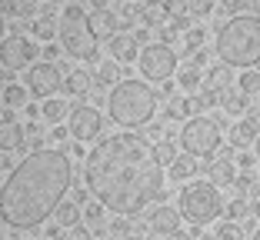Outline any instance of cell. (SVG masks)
Masks as SVG:
<instances>
[{
    "label": "cell",
    "instance_id": "obj_10",
    "mask_svg": "<svg viewBox=\"0 0 260 240\" xmlns=\"http://www.w3.org/2000/svg\"><path fill=\"white\" fill-rule=\"evenodd\" d=\"M34 57H37V44H34V40L20 37V33L0 40V63H4L7 70L34 67Z\"/></svg>",
    "mask_w": 260,
    "mask_h": 240
},
{
    "label": "cell",
    "instance_id": "obj_15",
    "mask_svg": "<svg viewBox=\"0 0 260 240\" xmlns=\"http://www.w3.org/2000/svg\"><path fill=\"white\" fill-rule=\"evenodd\" d=\"M253 137H260L257 120H253V117H244V120H237V124H234V130H230V144H237V147H247V144H253Z\"/></svg>",
    "mask_w": 260,
    "mask_h": 240
},
{
    "label": "cell",
    "instance_id": "obj_8",
    "mask_svg": "<svg viewBox=\"0 0 260 240\" xmlns=\"http://www.w3.org/2000/svg\"><path fill=\"white\" fill-rule=\"evenodd\" d=\"M140 77L144 80H170L177 70V54L167 44H147L137 57Z\"/></svg>",
    "mask_w": 260,
    "mask_h": 240
},
{
    "label": "cell",
    "instance_id": "obj_12",
    "mask_svg": "<svg viewBox=\"0 0 260 240\" xmlns=\"http://www.w3.org/2000/svg\"><path fill=\"white\" fill-rule=\"evenodd\" d=\"M140 37L144 33H114L110 37V57L117 63H130L140 57Z\"/></svg>",
    "mask_w": 260,
    "mask_h": 240
},
{
    "label": "cell",
    "instance_id": "obj_26",
    "mask_svg": "<svg viewBox=\"0 0 260 240\" xmlns=\"http://www.w3.org/2000/svg\"><path fill=\"white\" fill-rule=\"evenodd\" d=\"M214 240H240V227L234 220H227V224H220L214 230Z\"/></svg>",
    "mask_w": 260,
    "mask_h": 240
},
{
    "label": "cell",
    "instance_id": "obj_35",
    "mask_svg": "<svg viewBox=\"0 0 260 240\" xmlns=\"http://www.w3.org/2000/svg\"><path fill=\"white\" fill-rule=\"evenodd\" d=\"M250 240H260V230H257V233H253V237H250Z\"/></svg>",
    "mask_w": 260,
    "mask_h": 240
},
{
    "label": "cell",
    "instance_id": "obj_17",
    "mask_svg": "<svg viewBox=\"0 0 260 240\" xmlns=\"http://www.w3.org/2000/svg\"><path fill=\"white\" fill-rule=\"evenodd\" d=\"M40 117H44L47 124H54V127H57L63 117H67V104H63L60 97H50V100L40 104Z\"/></svg>",
    "mask_w": 260,
    "mask_h": 240
},
{
    "label": "cell",
    "instance_id": "obj_20",
    "mask_svg": "<svg viewBox=\"0 0 260 240\" xmlns=\"http://www.w3.org/2000/svg\"><path fill=\"white\" fill-rule=\"evenodd\" d=\"M57 224H60V230H70V227L77 224V203L74 200H67V203L57 207Z\"/></svg>",
    "mask_w": 260,
    "mask_h": 240
},
{
    "label": "cell",
    "instance_id": "obj_28",
    "mask_svg": "<svg viewBox=\"0 0 260 240\" xmlns=\"http://www.w3.org/2000/svg\"><path fill=\"white\" fill-rule=\"evenodd\" d=\"M67 240H90V227H80V224H74L70 227V233H67Z\"/></svg>",
    "mask_w": 260,
    "mask_h": 240
},
{
    "label": "cell",
    "instance_id": "obj_31",
    "mask_svg": "<svg viewBox=\"0 0 260 240\" xmlns=\"http://www.w3.org/2000/svg\"><path fill=\"white\" fill-rule=\"evenodd\" d=\"M170 240H190V237H187V233H180V230H177V233H170Z\"/></svg>",
    "mask_w": 260,
    "mask_h": 240
},
{
    "label": "cell",
    "instance_id": "obj_6",
    "mask_svg": "<svg viewBox=\"0 0 260 240\" xmlns=\"http://www.w3.org/2000/svg\"><path fill=\"white\" fill-rule=\"evenodd\" d=\"M177 210H180V217L193 227L214 224V220L220 217V210H223L217 184L214 180H190V184L180 190V197H177Z\"/></svg>",
    "mask_w": 260,
    "mask_h": 240
},
{
    "label": "cell",
    "instance_id": "obj_19",
    "mask_svg": "<svg viewBox=\"0 0 260 240\" xmlns=\"http://www.w3.org/2000/svg\"><path fill=\"white\" fill-rule=\"evenodd\" d=\"M30 27H34V37H40V40H54L57 37V23H54V17H50V14L37 17Z\"/></svg>",
    "mask_w": 260,
    "mask_h": 240
},
{
    "label": "cell",
    "instance_id": "obj_37",
    "mask_svg": "<svg viewBox=\"0 0 260 240\" xmlns=\"http://www.w3.org/2000/svg\"><path fill=\"white\" fill-rule=\"evenodd\" d=\"M0 240H4V233H0Z\"/></svg>",
    "mask_w": 260,
    "mask_h": 240
},
{
    "label": "cell",
    "instance_id": "obj_5",
    "mask_svg": "<svg viewBox=\"0 0 260 240\" xmlns=\"http://www.w3.org/2000/svg\"><path fill=\"white\" fill-rule=\"evenodd\" d=\"M57 40L77 60H97V33L90 27V14L80 4H67L57 20Z\"/></svg>",
    "mask_w": 260,
    "mask_h": 240
},
{
    "label": "cell",
    "instance_id": "obj_4",
    "mask_svg": "<svg viewBox=\"0 0 260 240\" xmlns=\"http://www.w3.org/2000/svg\"><path fill=\"white\" fill-rule=\"evenodd\" d=\"M107 114L117 127H144L157 114V93L147 80H117L107 93Z\"/></svg>",
    "mask_w": 260,
    "mask_h": 240
},
{
    "label": "cell",
    "instance_id": "obj_18",
    "mask_svg": "<svg viewBox=\"0 0 260 240\" xmlns=\"http://www.w3.org/2000/svg\"><path fill=\"white\" fill-rule=\"evenodd\" d=\"M193 174H197V160H193L190 154L177 157V160L170 163V180H184V177H193Z\"/></svg>",
    "mask_w": 260,
    "mask_h": 240
},
{
    "label": "cell",
    "instance_id": "obj_23",
    "mask_svg": "<svg viewBox=\"0 0 260 240\" xmlns=\"http://www.w3.org/2000/svg\"><path fill=\"white\" fill-rule=\"evenodd\" d=\"M200 84H204V77H200V74H197V67H187L184 74H180V87H184L187 93H190V90H197Z\"/></svg>",
    "mask_w": 260,
    "mask_h": 240
},
{
    "label": "cell",
    "instance_id": "obj_34",
    "mask_svg": "<svg viewBox=\"0 0 260 240\" xmlns=\"http://www.w3.org/2000/svg\"><path fill=\"white\" fill-rule=\"evenodd\" d=\"M4 87H7V80H4V77H0V93H4Z\"/></svg>",
    "mask_w": 260,
    "mask_h": 240
},
{
    "label": "cell",
    "instance_id": "obj_29",
    "mask_svg": "<svg viewBox=\"0 0 260 240\" xmlns=\"http://www.w3.org/2000/svg\"><path fill=\"white\" fill-rule=\"evenodd\" d=\"M204 37H207V30L204 27H190V33H187V40H190V47H204Z\"/></svg>",
    "mask_w": 260,
    "mask_h": 240
},
{
    "label": "cell",
    "instance_id": "obj_27",
    "mask_svg": "<svg viewBox=\"0 0 260 240\" xmlns=\"http://www.w3.org/2000/svg\"><path fill=\"white\" fill-rule=\"evenodd\" d=\"M250 90H260L257 74H244V77H240V93H250Z\"/></svg>",
    "mask_w": 260,
    "mask_h": 240
},
{
    "label": "cell",
    "instance_id": "obj_36",
    "mask_svg": "<svg viewBox=\"0 0 260 240\" xmlns=\"http://www.w3.org/2000/svg\"><path fill=\"white\" fill-rule=\"evenodd\" d=\"M257 157H260V137H257Z\"/></svg>",
    "mask_w": 260,
    "mask_h": 240
},
{
    "label": "cell",
    "instance_id": "obj_32",
    "mask_svg": "<svg viewBox=\"0 0 260 240\" xmlns=\"http://www.w3.org/2000/svg\"><path fill=\"white\" fill-rule=\"evenodd\" d=\"M250 210H253V217L260 220V200H253V207H250Z\"/></svg>",
    "mask_w": 260,
    "mask_h": 240
},
{
    "label": "cell",
    "instance_id": "obj_13",
    "mask_svg": "<svg viewBox=\"0 0 260 240\" xmlns=\"http://www.w3.org/2000/svg\"><path fill=\"white\" fill-rule=\"evenodd\" d=\"M180 210L167 207V203H160V207H153L150 214H147V227H150L153 233H177V227H180Z\"/></svg>",
    "mask_w": 260,
    "mask_h": 240
},
{
    "label": "cell",
    "instance_id": "obj_30",
    "mask_svg": "<svg viewBox=\"0 0 260 240\" xmlns=\"http://www.w3.org/2000/svg\"><path fill=\"white\" fill-rule=\"evenodd\" d=\"M240 210H244V203H240V200H230V203H223V214H227V220L240 217Z\"/></svg>",
    "mask_w": 260,
    "mask_h": 240
},
{
    "label": "cell",
    "instance_id": "obj_16",
    "mask_svg": "<svg viewBox=\"0 0 260 240\" xmlns=\"http://www.w3.org/2000/svg\"><path fill=\"white\" fill-rule=\"evenodd\" d=\"M27 97H30L27 84H14V80H10V84L4 87V93H0L4 107H27Z\"/></svg>",
    "mask_w": 260,
    "mask_h": 240
},
{
    "label": "cell",
    "instance_id": "obj_2",
    "mask_svg": "<svg viewBox=\"0 0 260 240\" xmlns=\"http://www.w3.org/2000/svg\"><path fill=\"white\" fill-rule=\"evenodd\" d=\"M74 184V163L63 150L40 147L27 154L4 180L0 190V217L7 227L30 230L44 224L63 203Z\"/></svg>",
    "mask_w": 260,
    "mask_h": 240
},
{
    "label": "cell",
    "instance_id": "obj_22",
    "mask_svg": "<svg viewBox=\"0 0 260 240\" xmlns=\"http://www.w3.org/2000/svg\"><path fill=\"white\" fill-rule=\"evenodd\" d=\"M87 80H90V77H87L84 70H74V74H70L63 84H67V90H70V93H84V90H87Z\"/></svg>",
    "mask_w": 260,
    "mask_h": 240
},
{
    "label": "cell",
    "instance_id": "obj_11",
    "mask_svg": "<svg viewBox=\"0 0 260 240\" xmlns=\"http://www.w3.org/2000/svg\"><path fill=\"white\" fill-rule=\"evenodd\" d=\"M67 130L74 140H100V130H104V120H100L97 107L90 104H80V107L70 110L67 117Z\"/></svg>",
    "mask_w": 260,
    "mask_h": 240
},
{
    "label": "cell",
    "instance_id": "obj_14",
    "mask_svg": "<svg viewBox=\"0 0 260 240\" xmlns=\"http://www.w3.org/2000/svg\"><path fill=\"white\" fill-rule=\"evenodd\" d=\"M23 140H27V133H23L20 120H14V117H0V150L14 154V150L23 147Z\"/></svg>",
    "mask_w": 260,
    "mask_h": 240
},
{
    "label": "cell",
    "instance_id": "obj_24",
    "mask_svg": "<svg viewBox=\"0 0 260 240\" xmlns=\"http://www.w3.org/2000/svg\"><path fill=\"white\" fill-rule=\"evenodd\" d=\"M84 224L87 227H104V203H90L84 210Z\"/></svg>",
    "mask_w": 260,
    "mask_h": 240
},
{
    "label": "cell",
    "instance_id": "obj_9",
    "mask_svg": "<svg viewBox=\"0 0 260 240\" xmlns=\"http://www.w3.org/2000/svg\"><path fill=\"white\" fill-rule=\"evenodd\" d=\"M63 87V74L54 60H44V63H34L27 70V90L30 97H40V100H50L57 97V90Z\"/></svg>",
    "mask_w": 260,
    "mask_h": 240
},
{
    "label": "cell",
    "instance_id": "obj_3",
    "mask_svg": "<svg viewBox=\"0 0 260 240\" xmlns=\"http://www.w3.org/2000/svg\"><path fill=\"white\" fill-rule=\"evenodd\" d=\"M217 57L227 67H253L260 63V17L234 14L217 30Z\"/></svg>",
    "mask_w": 260,
    "mask_h": 240
},
{
    "label": "cell",
    "instance_id": "obj_33",
    "mask_svg": "<svg viewBox=\"0 0 260 240\" xmlns=\"http://www.w3.org/2000/svg\"><path fill=\"white\" fill-rule=\"evenodd\" d=\"M4 30H7V23H4V14H0V40H4Z\"/></svg>",
    "mask_w": 260,
    "mask_h": 240
},
{
    "label": "cell",
    "instance_id": "obj_1",
    "mask_svg": "<svg viewBox=\"0 0 260 240\" xmlns=\"http://www.w3.org/2000/svg\"><path fill=\"white\" fill-rule=\"evenodd\" d=\"M84 184L97 203L117 217H134L160 194L164 170L153 144L137 133H107L93 144L84 163Z\"/></svg>",
    "mask_w": 260,
    "mask_h": 240
},
{
    "label": "cell",
    "instance_id": "obj_25",
    "mask_svg": "<svg viewBox=\"0 0 260 240\" xmlns=\"http://www.w3.org/2000/svg\"><path fill=\"white\" fill-rule=\"evenodd\" d=\"M214 10V0H187V14L197 20V17H207Z\"/></svg>",
    "mask_w": 260,
    "mask_h": 240
},
{
    "label": "cell",
    "instance_id": "obj_7",
    "mask_svg": "<svg viewBox=\"0 0 260 240\" xmlns=\"http://www.w3.org/2000/svg\"><path fill=\"white\" fill-rule=\"evenodd\" d=\"M180 147L190 157H210L217 147H220V127L210 117H190L180 130Z\"/></svg>",
    "mask_w": 260,
    "mask_h": 240
},
{
    "label": "cell",
    "instance_id": "obj_38",
    "mask_svg": "<svg viewBox=\"0 0 260 240\" xmlns=\"http://www.w3.org/2000/svg\"><path fill=\"white\" fill-rule=\"evenodd\" d=\"M37 240H40V237H37Z\"/></svg>",
    "mask_w": 260,
    "mask_h": 240
},
{
    "label": "cell",
    "instance_id": "obj_21",
    "mask_svg": "<svg viewBox=\"0 0 260 240\" xmlns=\"http://www.w3.org/2000/svg\"><path fill=\"white\" fill-rule=\"evenodd\" d=\"M214 180H227V184H234V180H237V167H234V160L220 157V160L214 163Z\"/></svg>",
    "mask_w": 260,
    "mask_h": 240
}]
</instances>
